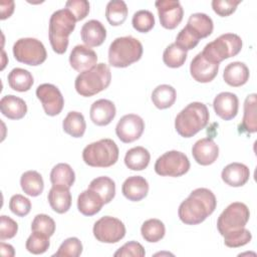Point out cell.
Returning <instances> with one entry per match:
<instances>
[{"label": "cell", "instance_id": "cell-1", "mask_svg": "<svg viewBox=\"0 0 257 257\" xmlns=\"http://www.w3.org/2000/svg\"><path fill=\"white\" fill-rule=\"evenodd\" d=\"M214 193L207 188H198L191 192L178 210L180 220L186 225H198L204 222L216 209Z\"/></svg>", "mask_w": 257, "mask_h": 257}, {"label": "cell", "instance_id": "cell-2", "mask_svg": "<svg viewBox=\"0 0 257 257\" xmlns=\"http://www.w3.org/2000/svg\"><path fill=\"white\" fill-rule=\"evenodd\" d=\"M209 110L205 103L194 101L183 108L175 119V128L183 138H192L209 122Z\"/></svg>", "mask_w": 257, "mask_h": 257}, {"label": "cell", "instance_id": "cell-3", "mask_svg": "<svg viewBox=\"0 0 257 257\" xmlns=\"http://www.w3.org/2000/svg\"><path fill=\"white\" fill-rule=\"evenodd\" d=\"M76 19L66 8L56 10L49 19L48 36L54 52L63 54L68 46V36L75 28Z\"/></svg>", "mask_w": 257, "mask_h": 257}, {"label": "cell", "instance_id": "cell-4", "mask_svg": "<svg viewBox=\"0 0 257 257\" xmlns=\"http://www.w3.org/2000/svg\"><path fill=\"white\" fill-rule=\"evenodd\" d=\"M111 72L107 64L98 63L92 68L80 72L74 81V87L81 96H92L108 87Z\"/></svg>", "mask_w": 257, "mask_h": 257}, {"label": "cell", "instance_id": "cell-5", "mask_svg": "<svg viewBox=\"0 0 257 257\" xmlns=\"http://www.w3.org/2000/svg\"><path fill=\"white\" fill-rule=\"evenodd\" d=\"M142 55V43L131 35L115 38L108 48V62L113 67H127L139 61Z\"/></svg>", "mask_w": 257, "mask_h": 257}, {"label": "cell", "instance_id": "cell-6", "mask_svg": "<svg viewBox=\"0 0 257 257\" xmlns=\"http://www.w3.org/2000/svg\"><path fill=\"white\" fill-rule=\"evenodd\" d=\"M118 148L111 139H101L87 145L82 151L83 162L93 168H108L118 159Z\"/></svg>", "mask_w": 257, "mask_h": 257}, {"label": "cell", "instance_id": "cell-7", "mask_svg": "<svg viewBox=\"0 0 257 257\" xmlns=\"http://www.w3.org/2000/svg\"><path fill=\"white\" fill-rule=\"evenodd\" d=\"M242 39L235 33H225L209 42L201 52L203 56L214 63L236 56L242 49Z\"/></svg>", "mask_w": 257, "mask_h": 257}, {"label": "cell", "instance_id": "cell-8", "mask_svg": "<svg viewBox=\"0 0 257 257\" xmlns=\"http://www.w3.org/2000/svg\"><path fill=\"white\" fill-rule=\"evenodd\" d=\"M13 55L21 63L37 66L42 64L47 57L43 43L32 37H25L16 40L13 45Z\"/></svg>", "mask_w": 257, "mask_h": 257}, {"label": "cell", "instance_id": "cell-9", "mask_svg": "<svg viewBox=\"0 0 257 257\" xmlns=\"http://www.w3.org/2000/svg\"><path fill=\"white\" fill-rule=\"evenodd\" d=\"M190 169L188 157L179 151H169L159 157L155 163V172L163 177H181Z\"/></svg>", "mask_w": 257, "mask_h": 257}, {"label": "cell", "instance_id": "cell-10", "mask_svg": "<svg viewBox=\"0 0 257 257\" xmlns=\"http://www.w3.org/2000/svg\"><path fill=\"white\" fill-rule=\"evenodd\" d=\"M250 218L248 207L241 202L231 203L219 216L217 228L223 236L227 232L244 228Z\"/></svg>", "mask_w": 257, "mask_h": 257}, {"label": "cell", "instance_id": "cell-11", "mask_svg": "<svg viewBox=\"0 0 257 257\" xmlns=\"http://www.w3.org/2000/svg\"><path fill=\"white\" fill-rule=\"evenodd\" d=\"M92 232L97 241L112 244L120 241L124 237L125 227L119 219L104 216L94 223Z\"/></svg>", "mask_w": 257, "mask_h": 257}, {"label": "cell", "instance_id": "cell-12", "mask_svg": "<svg viewBox=\"0 0 257 257\" xmlns=\"http://www.w3.org/2000/svg\"><path fill=\"white\" fill-rule=\"evenodd\" d=\"M36 96L40 100L47 115L54 116L61 112L64 98L57 86L51 83H42L36 88Z\"/></svg>", "mask_w": 257, "mask_h": 257}, {"label": "cell", "instance_id": "cell-13", "mask_svg": "<svg viewBox=\"0 0 257 257\" xmlns=\"http://www.w3.org/2000/svg\"><path fill=\"white\" fill-rule=\"evenodd\" d=\"M145 130V121L135 113H128L120 117L115 126L117 138L124 144L133 143L141 138Z\"/></svg>", "mask_w": 257, "mask_h": 257}, {"label": "cell", "instance_id": "cell-14", "mask_svg": "<svg viewBox=\"0 0 257 257\" xmlns=\"http://www.w3.org/2000/svg\"><path fill=\"white\" fill-rule=\"evenodd\" d=\"M160 23L166 29H175L183 20L184 10L179 1L159 0L155 3Z\"/></svg>", "mask_w": 257, "mask_h": 257}, {"label": "cell", "instance_id": "cell-15", "mask_svg": "<svg viewBox=\"0 0 257 257\" xmlns=\"http://www.w3.org/2000/svg\"><path fill=\"white\" fill-rule=\"evenodd\" d=\"M219 64L207 60L203 54L198 53L191 61L190 72L192 77L201 83L212 81L218 74Z\"/></svg>", "mask_w": 257, "mask_h": 257}, {"label": "cell", "instance_id": "cell-16", "mask_svg": "<svg viewBox=\"0 0 257 257\" xmlns=\"http://www.w3.org/2000/svg\"><path fill=\"white\" fill-rule=\"evenodd\" d=\"M96 62L97 55L95 51L86 45H75L69 55L70 66L78 72L92 68L94 65H96Z\"/></svg>", "mask_w": 257, "mask_h": 257}, {"label": "cell", "instance_id": "cell-17", "mask_svg": "<svg viewBox=\"0 0 257 257\" xmlns=\"http://www.w3.org/2000/svg\"><path fill=\"white\" fill-rule=\"evenodd\" d=\"M192 155L195 161L201 166H209L215 163L219 156V147L211 138H204L197 141L192 148Z\"/></svg>", "mask_w": 257, "mask_h": 257}, {"label": "cell", "instance_id": "cell-18", "mask_svg": "<svg viewBox=\"0 0 257 257\" xmlns=\"http://www.w3.org/2000/svg\"><path fill=\"white\" fill-rule=\"evenodd\" d=\"M213 107L218 116L224 120H230L238 113L239 100L237 95L233 92H220L214 98Z\"/></svg>", "mask_w": 257, "mask_h": 257}, {"label": "cell", "instance_id": "cell-19", "mask_svg": "<svg viewBox=\"0 0 257 257\" xmlns=\"http://www.w3.org/2000/svg\"><path fill=\"white\" fill-rule=\"evenodd\" d=\"M115 113L116 109L114 103L111 100L105 98L95 100L91 104L89 110L90 119L94 124L99 126L109 124L114 118Z\"/></svg>", "mask_w": 257, "mask_h": 257}, {"label": "cell", "instance_id": "cell-20", "mask_svg": "<svg viewBox=\"0 0 257 257\" xmlns=\"http://www.w3.org/2000/svg\"><path fill=\"white\" fill-rule=\"evenodd\" d=\"M80 37L83 43L88 47L99 46L106 38V29L100 21L91 19L82 25Z\"/></svg>", "mask_w": 257, "mask_h": 257}, {"label": "cell", "instance_id": "cell-21", "mask_svg": "<svg viewBox=\"0 0 257 257\" xmlns=\"http://www.w3.org/2000/svg\"><path fill=\"white\" fill-rule=\"evenodd\" d=\"M149 183L142 176H132L125 179L121 186L122 195L130 201L139 202L147 197Z\"/></svg>", "mask_w": 257, "mask_h": 257}, {"label": "cell", "instance_id": "cell-22", "mask_svg": "<svg viewBox=\"0 0 257 257\" xmlns=\"http://www.w3.org/2000/svg\"><path fill=\"white\" fill-rule=\"evenodd\" d=\"M222 180L228 186L231 187H242L244 186L250 177L249 168L241 163H231L227 165L222 173Z\"/></svg>", "mask_w": 257, "mask_h": 257}, {"label": "cell", "instance_id": "cell-23", "mask_svg": "<svg viewBox=\"0 0 257 257\" xmlns=\"http://www.w3.org/2000/svg\"><path fill=\"white\" fill-rule=\"evenodd\" d=\"M48 203L51 209L58 213H66L71 206V194L69 188L61 185H52L48 192Z\"/></svg>", "mask_w": 257, "mask_h": 257}, {"label": "cell", "instance_id": "cell-24", "mask_svg": "<svg viewBox=\"0 0 257 257\" xmlns=\"http://www.w3.org/2000/svg\"><path fill=\"white\" fill-rule=\"evenodd\" d=\"M250 76L249 68L244 62L234 61L229 63L223 72V78L225 82L233 87H239L244 85Z\"/></svg>", "mask_w": 257, "mask_h": 257}, {"label": "cell", "instance_id": "cell-25", "mask_svg": "<svg viewBox=\"0 0 257 257\" xmlns=\"http://www.w3.org/2000/svg\"><path fill=\"white\" fill-rule=\"evenodd\" d=\"M0 109L9 119H21L27 112L26 102L13 94H7L0 100Z\"/></svg>", "mask_w": 257, "mask_h": 257}, {"label": "cell", "instance_id": "cell-26", "mask_svg": "<svg viewBox=\"0 0 257 257\" xmlns=\"http://www.w3.org/2000/svg\"><path fill=\"white\" fill-rule=\"evenodd\" d=\"M104 205L100 196L94 191L87 189L81 192L77 198V209L84 216H93Z\"/></svg>", "mask_w": 257, "mask_h": 257}, {"label": "cell", "instance_id": "cell-27", "mask_svg": "<svg viewBox=\"0 0 257 257\" xmlns=\"http://www.w3.org/2000/svg\"><path fill=\"white\" fill-rule=\"evenodd\" d=\"M256 93L247 95L244 101V114L242 122L239 125L240 133L253 134L257 132V120H256Z\"/></svg>", "mask_w": 257, "mask_h": 257}, {"label": "cell", "instance_id": "cell-28", "mask_svg": "<svg viewBox=\"0 0 257 257\" xmlns=\"http://www.w3.org/2000/svg\"><path fill=\"white\" fill-rule=\"evenodd\" d=\"M186 26L189 27L200 39L211 35L214 29L212 18L205 13L191 14Z\"/></svg>", "mask_w": 257, "mask_h": 257}, {"label": "cell", "instance_id": "cell-29", "mask_svg": "<svg viewBox=\"0 0 257 257\" xmlns=\"http://www.w3.org/2000/svg\"><path fill=\"white\" fill-rule=\"evenodd\" d=\"M151 160L149 151L144 147H135L130 149L124 156V164L132 171H143L145 170Z\"/></svg>", "mask_w": 257, "mask_h": 257}, {"label": "cell", "instance_id": "cell-30", "mask_svg": "<svg viewBox=\"0 0 257 257\" xmlns=\"http://www.w3.org/2000/svg\"><path fill=\"white\" fill-rule=\"evenodd\" d=\"M7 79H8L9 86L13 90H16L19 92H24L29 90L32 87L34 82L32 74L28 70L20 67L13 68L9 72Z\"/></svg>", "mask_w": 257, "mask_h": 257}, {"label": "cell", "instance_id": "cell-31", "mask_svg": "<svg viewBox=\"0 0 257 257\" xmlns=\"http://www.w3.org/2000/svg\"><path fill=\"white\" fill-rule=\"evenodd\" d=\"M20 185L22 191L31 197L39 196L44 189L42 176L36 171L24 172L20 178Z\"/></svg>", "mask_w": 257, "mask_h": 257}, {"label": "cell", "instance_id": "cell-32", "mask_svg": "<svg viewBox=\"0 0 257 257\" xmlns=\"http://www.w3.org/2000/svg\"><path fill=\"white\" fill-rule=\"evenodd\" d=\"M177 98L176 89L169 84H160L152 92V101L159 109L171 107Z\"/></svg>", "mask_w": 257, "mask_h": 257}, {"label": "cell", "instance_id": "cell-33", "mask_svg": "<svg viewBox=\"0 0 257 257\" xmlns=\"http://www.w3.org/2000/svg\"><path fill=\"white\" fill-rule=\"evenodd\" d=\"M88 189L97 193L104 204H108L115 195V183L112 179L106 176H101L93 179L90 182Z\"/></svg>", "mask_w": 257, "mask_h": 257}, {"label": "cell", "instance_id": "cell-34", "mask_svg": "<svg viewBox=\"0 0 257 257\" xmlns=\"http://www.w3.org/2000/svg\"><path fill=\"white\" fill-rule=\"evenodd\" d=\"M63 131L72 138H81L86 128L84 116L78 111H69L62 121Z\"/></svg>", "mask_w": 257, "mask_h": 257}, {"label": "cell", "instance_id": "cell-35", "mask_svg": "<svg viewBox=\"0 0 257 257\" xmlns=\"http://www.w3.org/2000/svg\"><path fill=\"white\" fill-rule=\"evenodd\" d=\"M127 6L122 0H111L106 4L105 17L112 26L121 25L127 17Z\"/></svg>", "mask_w": 257, "mask_h": 257}, {"label": "cell", "instance_id": "cell-36", "mask_svg": "<svg viewBox=\"0 0 257 257\" xmlns=\"http://www.w3.org/2000/svg\"><path fill=\"white\" fill-rule=\"evenodd\" d=\"M74 171L68 164L59 163L50 172V182L52 185H61L70 188L74 184Z\"/></svg>", "mask_w": 257, "mask_h": 257}, {"label": "cell", "instance_id": "cell-37", "mask_svg": "<svg viewBox=\"0 0 257 257\" xmlns=\"http://www.w3.org/2000/svg\"><path fill=\"white\" fill-rule=\"evenodd\" d=\"M143 238L150 243H156L164 238L166 228L164 223L159 219H149L141 227Z\"/></svg>", "mask_w": 257, "mask_h": 257}, {"label": "cell", "instance_id": "cell-38", "mask_svg": "<svg viewBox=\"0 0 257 257\" xmlns=\"http://www.w3.org/2000/svg\"><path fill=\"white\" fill-rule=\"evenodd\" d=\"M187 59V51L180 46H178L175 42L167 46L163 53V61L164 63L172 68L181 67Z\"/></svg>", "mask_w": 257, "mask_h": 257}, {"label": "cell", "instance_id": "cell-39", "mask_svg": "<svg viewBox=\"0 0 257 257\" xmlns=\"http://www.w3.org/2000/svg\"><path fill=\"white\" fill-rule=\"evenodd\" d=\"M223 237H224V244L230 248H238V247L244 246L248 244L252 239V235L250 231L245 227L227 232L226 234L223 235Z\"/></svg>", "mask_w": 257, "mask_h": 257}, {"label": "cell", "instance_id": "cell-40", "mask_svg": "<svg viewBox=\"0 0 257 257\" xmlns=\"http://www.w3.org/2000/svg\"><path fill=\"white\" fill-rule=\"evenodd\" d=\"M49 246V236L40 232H32L25 244L27 251L35 255L43 254L48 250Z\"/></svg>", "mask_w": 257, "mask_h": 257}, {"label": "cell", "instance_id": "cell-41", "mask_svg": "<svg viewBox=\"0 0 257 257\" xmlns=\"http://www.w3.org/2000/svg\"><path fill=\"white\" fill-rule=\"evenodd\" d=\"M132 24L138 32L147 33L155 26L154 14L149 10H139L134 14Z\"/></svg>", "mask_w": 257, "mask_h": 257}, {"label": "cell", "instance_id": "cell-42", "mask_svg": "<svg viewBox=\"0 0 257 257\" xmlns=\"http://www.w3.org/2000/svg\"><path fill=\"white\" fill-rule=\"evenodd\" d=\"M82 253V244L76 237L65 239L58 250L53 254L55 257H78Z\"/></svg>", "mask_w": 257, "mask_h": 257}, {"label": "cell", "instance_id": "cell-43", "mask_svg": "<svg viewBox=\"0 0 257 257\" xmlns=\"http://www.w3.org/2000/svg\"><path fill=\"white\" fill-rule=\"evenodd\" d=\"M32 232H40L51 237L55 232L54 220L45 214H38L31 223Z\"/></svg>", "mask_w": 257, "mask_h": 257}, {"label": "cell", "instance_id": "cell-44", "mask_svg": "<svg viewBox=\"0 0 257 257\" xmlns=\"http://www.w3.org/2000/svg\"><path fill=\"white\" fill-rule=\"evenodd\" d=\"M9 209L18 217H24L29 214L31 210V202L23 195L16 194L10 198Z\"/></svg>", "mask_w": 257, "mask_h": 257}, {"label": "cell", "instance_id": "cell-45", "mask_svg": "<svg viewBox=\"0 0 257 257\" xmlns=\"http://www.w3.org/2000/svg\"><path fill=\"white\" fill-rule=\"evenodd\" d=\"M200 41V38L187 26H185L176 37V44L186 51L195 48Z\"/></svg>", "mask_w": 257, "mask_h": 257}, {"label": "cell", "instance_id": "cell-46", "mask_svg": "<svg viewBox=\"0 0 257 257\" xmlns=\"http://www.w3.org/2000/svg\"><path fill=\"white\" fill-rule=\"evenodd\" d=\"M241 0H213L212 8L215 13L221 17H227L233 14Z\"/></svg>", "mask_w": 257, "mask_h": 257}, {"label": "cell", "instance_id": "cell-47", "mask_svg": "<svg viewBox=\"0 0 257 257\" xmlns=\"http://www.w3.org/2000/svg\"><path fill=\"white\" fill-rule=\"evenodd\" d=\"M65 8L74 15L76 21L84 19L89 13V3L86 0H69L65 3Z\"/></svg>", "mask_w": 257, "mask_h": 257}, {"label": "cell", "instance_id": "cell-48", "mask_svg": "<svg viewBox=\"0 0 257 257\" xmlns=\"http://www.w3.org/2000/svg\"><path fill=\"white\" fill-rule=\"evenodd\" d=\"M113 255L115 257H123V256L144 257L146 255V252L141 243L137 241H130L123 244Z\"/></svg>", "mask_w": 257, "mask_h": 257}, {"label": "cell", "instance_id": "cell-49", "mask_svg": "<svg viewBox=\"0 0 257 257\" xmlns=\"http://www.w3.org/2000/svg\"><path fill=\"white\" fill-rule=\"evenodd\" d=\"M18 231L17 223L10 217L2 215L0 217V240L13 238Z\"/></svg>", "mask_w": 257, "mask_h": 257}, {"label": "cell", "instance_id": "cell-50", "mask_svg": "<svg viewBox=\"0 0 257 257\" xmlns=\"http://www.w3.org/2000/svg\"><path fill=\"white\" fill-rule=\"evenodd\" d=\"M0 11H1V16H0L1 20L9 18L14 11V1H1Z\"/></svg>", "mask_w": 257, "mask_h": 257}, {"label": "cell", "instance_id": "cell-51", "mask_svg": "<svg viewBox=\"0 0 257 257\" xmlns=\"http://www.w3.org/2000/svg\"><path fill=\"white\" fill-rule=\"evenodd\" d=\"M0 251H1V254L5 257H11V256H14L15 254L14 248L10 244H6L4 242L0 243Z\"/></svg>", "mask_w": 257, "mask_h": 257}]
</instances>
